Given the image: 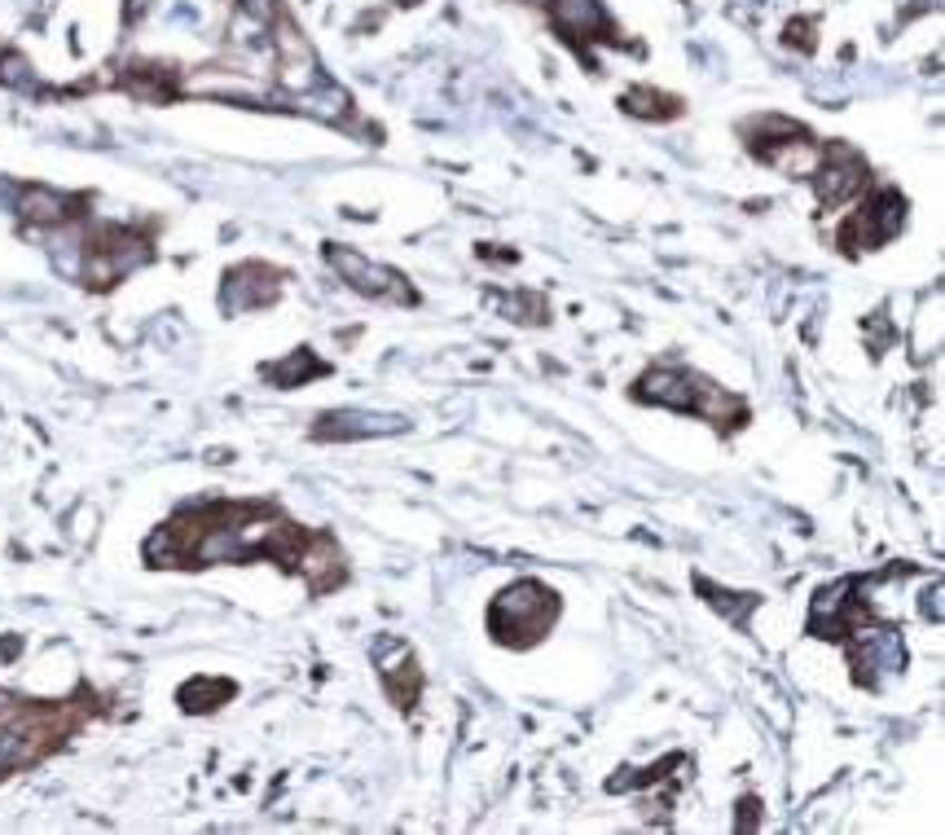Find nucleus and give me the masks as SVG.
I'll return each mask as SVG.
<instances>
[{
	"instance_id": "1",
	"label": "nucleus",
	"mask_w": 945,
	"mask_h": 835,
	"mask_svg": "<svg viewBox=\"0 0 945 835\" xmlns=\"http://www.w3.org/2000/svg\"><path fill=\"white\" fill-rule=\"evenodd\" d=\"M555 615H559L555 590H546L541 581H519V585L501 590L497 602L488 607V633L501 646H532L550 633Z\"/></svg>"
},
{
	"instance_id": "2",
	"label": "nucleus",
	"mask_w": 945,
	"mask_h": 835,
	"mask_svg": "<svg viewBox=\"0 0 945 835\" xmlns=\"http://www.w3.org/2000/svg\"><path fill=\"white\" fill-rule=\"evenodd\" d=\"M326 259L335 264V273L369 299H387V304H414V286L383 264H369L360 251H344V246H326Z\"/></svg>"
},
{
	"instance_id": "3",
	"label": "nucleus",
	"mask_w": 945,
	"mask_h": 835,
	"mask_svg": "<svg viewBox=\"0 0 945 835\" xmlns=\"http://www.w3.org/2000/svg\"><path fill=\"white\" fill-rule=\"evenodd\" d=\"M902 221H906V198H902V194H893V190H884L871 207H862L857 216H849V221H844V230H840V246H844V251L880 246V242H888L897 230H902Z\"/></svg>"
},
{
	"instance_id": "4",
	"label": "nucleus",
	"mask_w": 945,
	"mask_h": 835,
	"mask_svg": "<svg viewBox=\"0 0 945 835\" xmlns=\"http://www.w3.org/2000/svg\"><path fill=\"white\" fill-rule=\"evenodd\" d=\"M378 664H383L378 678H383L387 695L396 700V709H414V700H418V691H423V673H418L414 651H409L405 642H392L387 655H383Z\"/></svg>"
},
{
	"instance_id": "5",
	"label": "nucleus",
	"mask_w": 945,
	"mask_h": 835,
	"mask_svg": "<svg viewBox=\"0 0 945 835\" xmlns=\"http://www.w3.org/2000/svg\"><path fill=\"white\" fill-rule=\"evenodd\" d=\"M550 13L559 22V31L572 35V40H607V31H611L598 0H555Z\"/></svg>"
},
{
	"instance_id": "6",
	"label": "nucleus",
	"mask_w": 945,
	"mask_h": 835,
	"mask_svg": "<svg viewBox=\"0 0 945 835\" xmlns=\"http://www.w3.org/2000/svg\"><path fill=\"white\" fill-rule=\"evenodd\" d=\"M405 431L400 418H374V414H326L313 431L317 440H365V436H396Z\"/></svg>"
},
{
	"instance_id": "7",
	"label": "nucleus",
	"mask_w": 945,
	"mask_h": 835,
	"mask_svg": "<svg viewBox=\"0 0 945 835\" xmlns=\"http://www.w3.org/2000/svg\"><path fill=\"white\" fill-rule=\"evenodd\" d=\"M22 221H35V225H62L71 212H67V198L62 194H49V190H27L22 194Z\"/></svg>"
},
{
	"instance_id": "8",
	"label": "nucleus",
	"mask_w": 945,
	"mask_h": 835,
	"mask_svg": "<svg viewBox=\"0 0 945 835\" xmlns=\"http://www.w3.org/2000/svg\"><path fill=\"white\" fill-rule=\"evenodd\" d=\"M273 383H282V387H295L299 378H313V374H326V365L322 360H313V353L304 348V353H295V357L286 360V365H273V369H264Z\"/></svg>"
},
{
	"instance_id": "9",
	"label": "nucleus",
	"mask_w": 945,
	"mask_h": 835,
	"mask_svg": "<svg viewBox=\"0 0 945 835\" xmlns=\"http://www.w3.org/2000/svg\"><path fill=\"white\" fill-rule=\"evenodd\" d=\"M624 106L633 111V115H660V120H669V115H678V102L673 98H660V93H629L624 98Z\"/></svg>"
}]
</instances>
